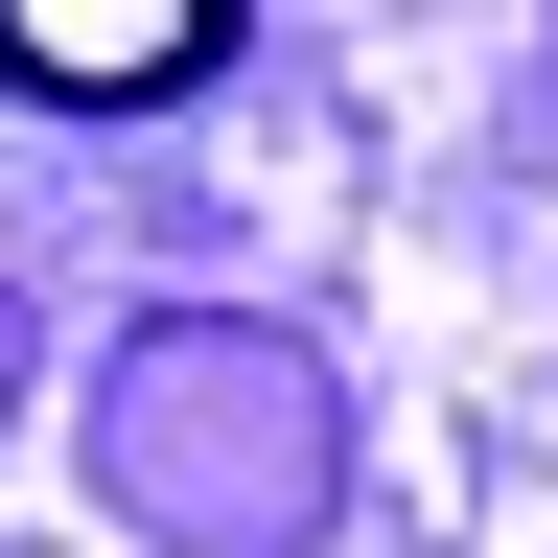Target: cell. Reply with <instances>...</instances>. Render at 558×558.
<instances>
[{
	"instance_id": "6da1fadb",
	"label": "cell",
	"mask_w": 558,
	"mask_h": 558,
	"mask_svg": "<svg viewBox=\"0 0 558 558\" xmlns=\"http://www.w3.org/2000/svg\"><path fill=\"white\" fill-rule=\"evenodd\" d=\"M0 70H24V94H209V70H233V24H209V0H0Z\"/></svg>"
}]
</instances>
